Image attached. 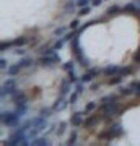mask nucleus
Segmentation results:
<instances>
[{
    "instance_id": "1",
    "label": "nucleus",
    "mask_w": 140,
    "mask_h": 146,
    "mask_svg": "<svg viewBox=\"0 0 140 146\" xmlns=\"http://www.w3.org/2000/svg\"><path fill=\"white\" fill-rule=\"evenodd\" d=\"M70 52H72L75 60H77L83 68H90V60L83 55V50H82V47H80V41H78V34L70 41Z\"/></svg>"
},
{
    "instance_id": "2",
    "label": "nucleus",
    "mask_w": 140,
    "mask_h": 146,
    "mask_svg": "<svg viewBox=\"0 0 140 146\" xmlns=\"http://www.w3.org/2000/svg\"><path fill=\"white\" fill-rule=\"evenodd\" d=\"M11 99H13V102H15L16 106V112L23 117V115L26 114V110H28V98H26V94L23 93V91H18L16 89L15 93L11 94Z\"/></svg>"
},
{
    "instance_id": "3",
    "label": "nucleus",
    "mask_w": 140,
    "mask_h": 146,
    "mask_svg": "<svg viewBox=\"0 0 140 146\" xmlns=\"http://www.w3.org/2000/svg\"><path fill=\"white\" fill-rule=\"evenodd\" d=\"M28 140H29V138H28L26 130L23 128V127H20V128H18V130H16L10 138L5 141V145H8V146H13V145H31Z\"/></svg>"
},
{
    "instance_id": "4",
    "label": "nucleus",
    "mask_w": 140,
    "mask_h": 146,
    "mask_svg": "<svg viewBox=\"0 0 140 146\" xmlns=\"http://www.w3.org/2000/svg\"><path fill=\"white\" fill-rule=\"evenodd\" d=\"M21 115L16 112V110H7V112H2V123L7 127H16L20 123Z\"/></svg>"
},
{
    "instance_id": "5",
    "label": "nucleus",
    "mask_w": 140,
    "mask_h": 146,
    "mask_svg": "<svg viewBox=\"0 0 140 146\" xmlns=\"http://www.w3.org/2000/svg\"><path fill=\"white\" fill-rule=\"evenodd\" d=\"M60 62H62V58H60V55H59L57 52L44 54V55L38 60V63H39V65H42V67H52L54 63H60Z\"/></svg>"
},
{
    "instance_id": "6",
    "label": "nucleus",
    "mask_w": 140,
    "mask_h": 146,
    "mask_svg": "<svg viewBox=\"0 0 140 146\" xmlns=\"http://www.w3.org/2000/svg\"><path fill=\"white\" fill-rule=\"evenodd\" d=\"M15 91H16V81L13 78H8L5 83L2 84V93H0V96H2V98H5V96H11Z\"/></svg>"
},
{
    "instance_id": "7",
    "label": "nucleus",
    "mask_w": 140,
    "mask_h": 146,
    "mask_svg": "<svg viewBox=\"0 0 140 146\" xmlns=\"http://www.w3.org/2000/svg\"><path fill=\"white\" fill-rule=\"evenodd\" d=\"M29 42V39H26L25 36L18 37V39H13V41H8V42H2L0 44V49H2V52L5 50V49H10V47H18V46H25V44H28Z\"/></svg>"
},
{
    "instance_id": "8",
    "label": "nucleus",
    "mask_w": 140,
    "mask_h": 146,
    "mask_svg": "<svg viewBox=\"0 0 140 146\" xmlns=\"http://www.w3.org/2000/svg\"><path fill=\"white\" fill-rule=\"evenodd\" d=\"M99 73H101V70L96 68V67H94V68H88V70L80 76V81H83V83H90V81H93L94 78H98Z\"/></svg>"
},
{
    "instance_id": "9",
    "label": "nucleus",
    "mask_w": 140,
    "mask_h": 146,
    "mask_svg": "<svg viewBox=\"0 0 140 146\" xmlns=\"http://www.w3.org/2000/svg\"><path fill=\"white\" fill-rule=\"evenodd\" d=\"M83 115H85V112H75V114H73L72 117H70V123H72L73 127H80V125H83V122H85Z\"/></svg>"
},
{
    "instance_id": "10",
    "label": "nucleus",
    "mask_w": 140,
    "mask_h": 146,
    "mask_svg": "<svg viewBox=\"0 0 140 146\" xmlns=\"http://www.w3.org/2000/svg\"><path fill=\"white\" fill-rule=\"evenodd\" d=\"M121 68L122 67H117V65H109L103 70L104 75H108V76H114V75H121Z\"/></svg>"
},
{
    "instance_id": "11",
    "label": "nucleus",
    "mask_w": 140,
    "mask_h": 146,
    "mask_svg": "<svg viewBox=\"0 0 140 146\" xmlns=\"http://www.w3.org/2000/svg\"><path fill=\"white\" fill-rule=\"evenodd\" d=\"M31 145L33 146H46V145H49V140H47L46 136H36V138L31 140Z\"/></svg>"
},
{
    "instance_id": "12",
    "label": "nucleus",
    "mask_w": 140,
    "mask_h": 146,
    "mask_svg": "<svg viewBox=\"0 0 140 146\" xmlns=\"http://www.w3.org/2000/svg\"><path fill=\"white\" fill-rule=\"evenodd\" d=\"M70 88H72L70 80H65V81H62V84H60V96H62V98H65V96H67V93L70 91Z\"/></svg>"
},
{
    "instance_id": "13",
    "label": "nucleus",
    "mask_w": 140,
    "mask_h": 146,
    "mask_svg": "<svg viewBox=\"0 0 140 146\" xmlns=\"http://www.w3.org/2000/svg\"><path fill=\"white\" fill-rule=\"evenodd\" d=\"M20 70H23L21 65H20V63H15V65H11V67L7 68V75H8V76H15V75L20 73Z\"/></svg>"
},
{
    "instance_id": "14",
    "label": "nucleus",
    "mask_w": 140,
    "mask_h": 146,
    "mask_svg": "<svg viewBox=\"0 0 140 146\" xmlns=\"http://www.w3.org/2000/svg\"><path fill=\"white\" fill-rule=\"evenodd\" d=\"M52 109H54V112H57V110H62V109H65V98H59L57 101H56V104L52 106Z\"/></svg>"
},
{
    "instance_id": "15",
    "label": "nucleus",
    "mask_w": 140,
    "mask_h": 146,
    "mask_svg": "<svg viewBox=\"0 0 140 146\" xmlns=\"http://www.w3.org/2000/svg\"><path fill=\"white\" fill-rule=\"evenodd\" d=\"M122 80H124L122 75H114V76H111L109 80H106V83L108 84H119V83H122Z\"/></svg>"
},
{
    "instance_id": "16",
    "label": "nucleus",
    "mask_w": 140,
    "mask_h": 146,
    "mask_svg": "<svg viewBox=\"0 0 140 146\" xmlns=\"http://www.w3.org/2000/svg\"><path fill=\"white\" fill-rule=\"evenodd\" d=\"M129 91L140 96V81H132V83L129 84Z\"/></svg>"
},
{
    "instance_id": "17",
    "label": "nucleus",
    "mask_w": 140,
    "mask_h": 146,
    "mask_svg": "<svg viewBox=\"0 0 140 146\" xmlns=\"http://www.w3.org/2000/svg\"><path fill=\"white\" fill-rule=\"evenodd\" d=\"M18 63L21 65V68H28V67H31L33 65V58L31 57H25V58H21Z\"/></svg>"
},
{
    "instance_id": "18",
    "label": "nucleus",
    "mask_w": 140,
    "mask_h": 146,
    "mask_svg": "<svg viewBox=\"0 0 140 146\" xmlns=\"http://www.w3.org/2000/svg\"><path fill=\"white\" fill-rule=\"evenodd\" d=\"M73 67H75V63H73V60H68V62H65V63H64V65H62V70H64V72H72V70H73Z\"/></svg>"
},
{
    "instance_id": "19",
    "label": "nucleus",
    "mask_w": 140,
    "mask_h": 146,
    "mask_svg": "<svg viewBox=\"0 0 140 146\" xmlns=\"http://www.w3.org/2000/svg\"><path fill=\"white\" fill-rule=\"evenodd\" d=\"M67 29H68V26L67 28H56L54 29V36H64V34H67Z\"/></svg>"
},
{
    "instance_id": "20",
    "label": "nucleus",
    "mask_w": 140,
    "mask_h": 146,
    "mask_svg": "<svg viewBox=\"0 0 140 146\" xmlns=\"http://www.w3.org/2000/svg\"><path fill=\"white\" fill-rule=\"evenodd\" d=\"M75 141H77V130H73L72 133H70V136H68V140H67V145H75Z\"/></svg>"
},
{
    "instance_id": "21",
    "label": "nucleus",
    "mask_w": 140,
    "mask_h": 146,
    "mask_svg": "<svg viewBox=\"0 0 140 146\" xmlns=\"http://www.w3.org/2000/svg\"><path fill=\"white\" fill-rule=\"evenodd\" d=\"M96 107H98V102H88V106L83 109V112H85V114H88V112H91V110L96 109Z\"/></svg>"
},
{
    "instance_id": "22",
    "label": "nucleus",
    "mask_w": 140,
    "mask_h": 146,
    "mask_svg": "<svg viewBox=\"0 0 140 146\" xmlns=\"http://www.w3.org/2000/svg\"><path fill=\"white\" fill-rule=\"evenodd\" d=\"M64 42H65V39H59V41H56L54 42V46H52V49H54V50H59V49H62L64 47Z\"/></svg>"
},
{
    "instance_id": "23",
    "label": "nucleus",
    "mask_w": 140,
    "mask_h": 146,
    "mask_svg": "<svg viewBox=\"0 0 140 146\" xmlns=\"http://www.w3.org/2000/svg\"><path fill=\"white\" fill-rule=\"evenodd\" d=\"M90 3H91V0H77V2H75V5H77L78 8H83V7H88Z\"/></svg>"
},
{
    "instance_id": "24",
    "label": "nucleus",
    "mask_w": 140,
    "mask_h": 146,
    "mask_svg": "<svg viewBox=\"0 0 140 146\" xmlns=\"http://www.w3.org/2000/svg\"><path fill=\"white\" fill-rule=\"evenodd\" d=\"M68 80H70V83H72V84H77L78 83V76L75 75L73 70H72V72H68Z\"/></svg>"
},
{
    "instance_id": "25",
    "label": "nucleus",
    "mask_w": 140,
    "mask_h": 146,
    "mask_svg": "<svg viewBox=\"0 0 140 146\" xmlns=\"http://www.w3.org/2000/svg\"><path fill=\"white\" fill-rule=\"evenodd\" d=\"M90 7H83V8H80V11H78V16H86L90 13Z\"/></svg>"
},
{
    "instance_id": "26",
    "label": "nucleus",
    "mask_w": 140,
    "mask_h": 146,
    "mask_svg": "<svg viewBox=\"0 0 140 146\" xmlns=\"http://www.w3.org/2000/svg\"><path fill=\"white\" fill-rule=\"evenodd\" d=\"M78 96H80V94H78L77 93V91H73V93L72 94H70V96H68V102H70V104H73V102H75V101H77V98H78Z\"/></svg>"
},
{
    "instance_id": "27",
    "label": "nucleus",
    "mask_w": 140,
    "mask_h": 146,
    "mask_svg": "<svg viewBox=\"0 0 140 146\" xmlns=\"http://www.w3.org/2000/svg\"><path fill=\"white\" fill-rule=\"evenodd\" d=\"M52 112H54V109H41V112H39V115H42V117H44V115H46V117H49V115L52 114Z\"/></svg>"
},
{
    "instance_id": "28",
    "label": "nucleus",
    "mask_w": 140,
    "mask_h": 146,
    "mask_svg": "<svg viewBox=\"0 0 140 146\" xmlns=\"http://www.w3.org/2000/svg\"><path fill=\"white\" fill-rule=\"evenodd\" d=\"M0 68H2V70H7V68H8V63H7L5 58H2V60H0Z\"/></svg>"
},
{
    "instance_id": "29",
    "label": "nucleus",
    "mask_w": 140,
    "mask_h": 146,
    "mask_svg": "<svg viewBox=\"0 0 140 146\" xmlns=\"http://www.w3.org/2000/svg\"><path fill=\"white\" fill-rule=\"evenodd\" d=\"M77 26H78V20H73L72 23H70V26H68V28H70V29H77Z\"/></svg>"
},
{
    "instance_id": "30",
    "label": "nucleus",
    "mask_w": 140,
    "mask_h": 146,
    "mask_svg": "<svg viewBox=\"0 0 140 146\" xmlns=\"http://www.w3.org/2000/svg\"><path fill=\"white\" fill-rule=\"evenodd\" d=\"M101 3H103V0H91V5L93 7H99Z\"/></svg>"
},
{
    "instance_id": "31",
    "label": "nucleus",
    "mask_w": 140,
    "mask_h": 146,
    "mask_svg": "<svg viewBox=\"0 0 140 146\" xmlns=\"http://www.w3.org/2000/svg\"><path fill=\"white\" fill-rule=\"evenodd\" d=\"M16 55H25V50H21V49H20V50H16Z\"/></svg>"
},
{
    "instance_id": "32",
    "label": "nucleus",
    "mask_w": 140,
    "mask_h": 146,
    "mask_svg": "<svg viewBox=\"0 0 140 146\" xmlns=\"http://www.w3.org/2000/svg\"><path fill=\"white\" fill-rule=\"evenodd\" d=\"M34 96H39V88H34Z\"/></svg>"
},
{
    "instance_id": "33",
    "label": "nucleus",
    "mask_w": 140,
    "mask_h": 146,
    "mask_svg": "<svg viewBox=\"0 0 140 146\" xmlns=\"http://www.w3.org/2000/svg\"><path fill=\"white\" fill-rule=\"evenodd\" d=\"M139 2H140V0H139Z\"/></svg>"
}]
</instances>
